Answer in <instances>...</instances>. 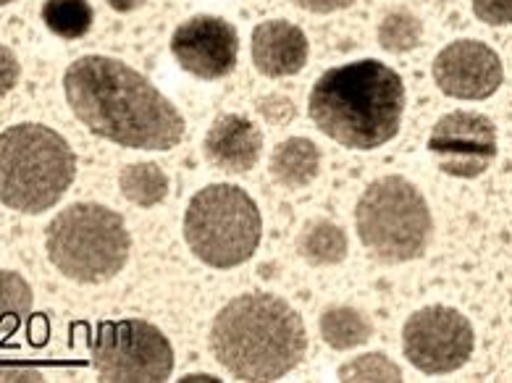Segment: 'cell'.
I'll return each instance as SVG.
<instances>
[{
    "label": "cell",
    "instance_id": "6da1fadb",
    "mask_svg": "<svg viewBox=\"0 0 512 383\" xmlns=\"http://www.w3.org/2000/svg\"><path fill=\"white\" fill-rule=\"evenodd\" d=\"M71 113L95 137L129 150L166 153L184 140L182 111L124 61L82 56L64 74Z\"/></svg>",
    "mask_w": 512,
    "mask_h": 383
},
{
    "label": "cell",
    "instance_id": "7a4b0ae2",
    "mask_svg": "<svg viewBox=\"0 0 512 383\" xmlns=\"http://www.w3.org/2000/svg\"><path fill=\"white\" fill-rule=\"evenodd\" d=\"M407 92L402 77L376 58L323 71L308 98L318 132L350 150H376L400 134Z\"/></svg>",
    "mask_w": 512,
    "mask_h": 383
},
{
    "label": "cell",
    "instance_id": "3957f363",
    "mask_svg": "<svg viewBox=\"0 0 512 383\" xmlns=\"http://www.w3.org/2000/svg\"><path fill=\"white\" fill-rule=\"evenodd\" d=\"M211 352L239 381H279L302 363L308 331L300 315L276 294H242L226 302L211 323Z\"/></svg>",
    "mask_w": 512,
    "mask_h": 383
},
{
    "label": "cell",
    "instance_id": "277c9868",
    "mask_svg": "<svg viewBox=\"0 0 512 383\" xmlns=\"http://www.w3.org/2000/svg\"><path fill=\"white\" fill-rule=\"evenodd\" d=\"M77 179V155L50 126L16 124L0 137V197L8 210L40 216Z\"/></svg>",
    "mask_w": 512,
    "mask_h": 383
},
{
    "label": "cell",
    "instance_id": "5b68a950",
    "mask_svg": "<svg viewBox=\"0 0 512 383\" xmlns=\"http://www.w3.org/2000/svg\"><path fill=\"white\" fill-rule=\"evenodd\" d=\"M48 260L77 284H106L124 271L132 252L127 223L100 202H74L45 234Z\"/></svg>",
    "mask_w": 512,
    "mask_h": 383
},
{
    "label": "cell",
    "instance_id": "8992f818",
    "mask_svg": "<svg viewBox=\"0 0 512 383\" xmlns=\"http://www.w3.org/2000/svg\"><path fill=\"white\" fill-rule=\"evenodd\" d=\"M355 229L373 260L402 265L423 258L434 218L426 197L405 176H381L363 189L355 205Z\"/></svg>",
    "mask_w": 512,
    "mask_h": 383
},
{
    "label": "cell",
    "instance_id": "52a82bcc",
    "mask_svg": "<svg viewBox=\"0 0 512 383\" xmlns=\"http://www.w3.org/2000/svg\"><path fill=\"white\" fill-rule=\"evenodd\" d=\"M263 237L255 200L234 184H208L184 213V239L200 263L229 271L247 263Z\"/></svg>",
    "mask_w": 512,
    "mask_h": 383
},
{
    "label": "cell",
    "instance_id": "ba28073f",
    "mask_svg": "<svg viewBox=\"0 0 512 383\" xmlns=\"http://www.w3.org/2000/svg\"><path fill=\"white\" fill-rule=\"evenodd\" d=\"M92 368L106 383H163L174 370V349L153 323L106 321L92 339Z\"/></svg>",
    "mask_w": 512,
    "mask_h": 383
},
{
    "label": "cell",
    "instance_id": "9c48e42d",
    "mask_svg": "<svg viewBox=\"0 0 512 383\" xmlns=\"http://www.w3.org/2000/svg\"><path fill=\"white\" fill-rule=\"evenodd\" d=\"M473 349V326L455 307H421L402 326V352L407 363L426 376H447L465 368Z\"/></svg>",
    "mask_w": 512,
    "mask_h": 383
},
{
    "label": "cell",
    "instance_id": "30bf717a",
    "mask_svg": "<svg viewBox=\"0 0 512 383\" xmlns=\"http://www.w3.org/2000/svg\"><path fill=\"white\" fill-rule=\"evenodd\" d=\"M426 147L442 174L478 179L497 158V126L476 111L444 113L428 134Z\"/></svg>",
    "mask_w": 512,
    "mask_h": 383
},
{
    "label": "cell",
    "instance_id": "8fae6325",
    "mask_svg": "<svg viewBox=\"0 0 512 383\" xmlns=\"http://www.w3.org/2000/svg\"><path fill=\"white\" fill-rule=\"evenodd\" d=\"M171 56L187 74L203 82L229 77L239 61L237 29L221 16H192L174 29Z\"/></svg>",
    "mask_w": 512,
    "mask_h": 383
},
{
    "label": "cell",
    "instance_id": "7c38bea8",
    "mask_svg": "<svg viewBox=\"0 0 512 383\" xmlns=\"http://www.w3.org/2000/svg\"><path fill=\"white\" fill-rule=\"evenodd\" d=\"M431 77L447 98L486 100L502 87L505 69L497 50L486 42L455 40L436 53Z\"/></svg>",
    "mask_w": 512,
    "mask_h": 383
},
{
    "label": "cell",
    "instance_id": "4fadbf2b",
    "mask_svg": "<svg viewBox=\"0 0 512 383\" xmlns=\"http://www.w3.org/2000/svg\"><path fill=\"white\" fill-rule=\"evenodd\" d=\"M263 132L247 116L224 113L211 124L203 140V153L211 166L226 174H247L260 161Z\"/></svg>",
    "mask_w": 512,
    "mask_h": 383
},
{
    "label": "cell",
    "instance_id": "5bb4252c",
    "mask_svg": "<svg viewBox=\"0 0 512 383\" xmlns=\"http://www.w3.org/2000/svg\"><path fill=\"white\" fill-rule=\"evenodd\" d=\"M253 66L268 79L295 77L305 69L310 56V42L297 24L284 19L263 21L253 29Z\"/></svg>",
    "mask_w": 512,
    "mask_h": 383
},
{
    "label": "cell",
    "instance_id": "9a60e30c",
    "mask_svg": "<svg viewBox=\"0 0 512 383\" xmlns=\"http://www.w3.org/2000/svg\"><path fill=\"white\" fill-rule=\"evenodd\" d=\"M268 174L284 189L308 187L321 174V150L308 137H289L274 147L268 158Z\"/></svg>",
    "mask_w": 512,
    "mask_h": 383
},
{
    "label": "cell",
    "instance_id": "2e32d148",
    "mask_svg": "<svg viewBox=\"0 0 512 383\" xmlns=\"http://www.w3.org/2000/svg\"><path fill=\"white\" fill-rule=\"evenodd\" d=\"M297 252L310 265H337L347 258V234L329 218H313L302 226Z\"/></svg>",
    "mask_w": 512,
    "mask_h": 383
},
{
    "label": "cell",
    "instance_id": "e0dca14e",
    "mask_svg": "<svg viewBox=\"0 0 512 383\" xmlns=\"http://www.w3.org/2000/svg\"><path fill=\"white\" fill-rule=\"evenodd\" d=\"M321 328L323 342L331 349L344 352V349H355L365 344L373 336L371 318L350 305H331L321 313Z\"/></svg>",
    "mask_w": 512,
    "mask_h": 383
},
{
    "label": "cell",
    "instance_id": "ac0fdd59",
    "mask_svg": "<svg viewBox=\"0 0 512 383\" xmlns=\"http://www.w3.org/2000/svg\"><path fill=\"white\" fill-rule=\"evenodd\" d=\"M119 189L137 208H153L169 195V176L155 163H132L121 168Z\"/></svg>",
    "mask_w": 512,
    "mask_h": 383
},
{
    "label": "cell",
    "instance_id": "d6986e66",
    "mask_svg": "<svg viewBox=\"0 0 512 383\" xmlns=\"http://www.w3.org/2000/svg\"><path fill=\"white\" fill-rule=\"evenodd\" d=\"M90 0H45L43 24L61 40H79L92 29Z\"/></svg>",
    "mask_w": 512,
    "mask_h": 383
},
{
    "label": "cell",
    "instance_id": "ffe728a7",
    "mask_svg": "<svg viewBox=\"0 0 512 383\" xmlns=\"http://www.w3.org/2000/svg\"><path fill=\"white\" fill-rule=\"evenodd\" d=\"M423 21L407 11V8H392L379 24V45L389 53H410L421 45Z\"/></svg>",
    "mask_w": 512,
    "mask_h": 383
},
{
    "label": "cell",
    "instance_id": "44dd1931",
    "mask_svg": "<svg viewBox=\"0 0 512 383\" xmlns=\"http://www.w3.org/2000/svg\"><path fill=\"white\" fill-rule=\"evenodd\" d=\"M339 381H376V383H400L402 370L400 365L392 363L389 357L381 355V352H368V355H360L350 363L339 365L337 370Z\"/></svg>",
    "mask_w": 512,
    "mask_h": 383
},
{
    "label": "cell",
    "instance_id": "7402d4cb",
    "mask_svg": "<svg viewBox=\"0 0 512 383\" xmlns=\"http://www.w3.org/2000/svg\"><path fill=\"white\" fill-rule=\"evenodd\" d=\"M3 292H6V297H3V310H6V315H22L32 307V289L14 271L3 273Z\"/></svg>",
    "mask_w": 512,
    "mask_h": 383
},
{
    "label": "cell",
    "instance_id": "603a6c76",
    "mask_svg": "<svg viewBox=\"0 0 512 383\" xmlns=\"http://www.w3.org/2000/svg\"><path fill=\"white\" fill-rule=\"evenodd\" d=\"M473 14L478 21L489 27H510L512 24V0H470Z\"/></svg>",
    "mask_w": 512,
    "mask_h": 383
},
{
    "label": "cell",
    "instance_id": "cb8c5ba5",
    "mask_svg": "<svg viewBox=\"0 0 512 383\" xmlns=\"http://www.w3.org/2000/svg\"><path fill=\"white\" fill-rule=\"evenodd\" d=\"M258 111L266 116L268 121H274V124H284V119L279 116L281 113H287L289 119L295 116V105H292V100L284 98V95H268V98H263L258 103Z\"/></svg>",
    "mask_w": 512,
    "mask_h": 383
},
{
    "label": "cell",
    "instance_id": "d4e9b609",
    "mask_svg": "<svg viewBox=\"0 0 512 383\" xmlns=\"http://www.w3.org/2000/svg\"><path fill=\"white\" fill-rule=\"evenodd\" d=\"M292 6L310 11V14H334L342 8H350L355 0H289Z\"/></svg>",
    "mask_w": 512,
    "mask_h": 383
},
{
    "label": "cell",
    "instance_id": "484cf974",
    "mask_svg": "<svg viewBox=\"0 0 512 383\" xmlns=\"http://www.w3.org/2000/svg\"><path fill=\"white\" fill-rule=\"evenodd\" d=\"M3 61H6V66H3V84H6V90H11L16 77V58L8 48H3Z\"/></svg>",
    "mask_w": 512,
    "mask_h": 383
},
{
    "label": "cell",
    "instance_id": "4316f807",
    "mask_svg": "<svg viewBox=\"0 0 512 383\" xmlns=\"http://www.w3.org/2000/svg\"><path fill=\"white\" fill-rule=\"evenodd\" d=\"M106 3L116 14H132V11H140L145 6V0H106Z\"/></svg>",
    "mask_w": 512,
    "mask_h": 383
},
{
    "label": "cell",
    "instance_id": "83f0119b",
    "mask_svg": "<svg viewBox=\"0 0 512 383\" xmlns=\"http://www.w3.org/2000/svg\"><path fill=\"white\" fill-rule=\"evenodd\" d=\"M3 3H6V6H8V3H14V0H3Z\"/></svg>",
    "mask_w": 512,
    "mask_h": 383
}]
</instances>
